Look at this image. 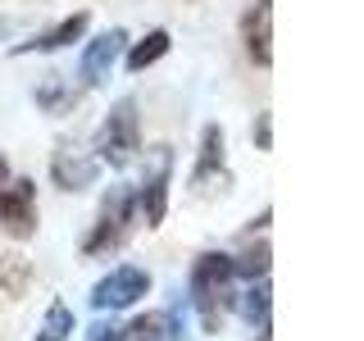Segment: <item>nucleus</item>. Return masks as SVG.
I'll list each match as a JSON object with an SVG mask.
<instances>
[{
  "label": "nucleus",
  "mask_w": 364,
  "mask_h": 341,
  "mask_svg": "<svg viewBox=\"0 0 364 341\" xmlns=\"http://www.w3.org/2000/svg\"><path fill=\"white\" fill-rule=\"evenodd\" d=\"M228 282H232V255H219V250L196 255V264H191V305H196L205 332L219 328V305H223Z\"/></svg>",
  "instance_id": "f257e3e1"
},
{
  "label": "nucleus",
  "mask_w": 364,
  "mask_h": 341,
  "mask_svg": "<svg viewBox=\"0 0 364 341\" xmlns=\"http://www.w3.org/2000/svg\"><path fill=\"white\" fill-rule=\"evenodd\" d=\"M132 219H136V196L128 187H114L105 205H100V219L96 227H91V237L82 242L87 255H105V250H119L123 242H128V232H132Z\"/></svg>",
  "instance_id": "f03ea898"
},
{
  "label": "nucleus",
  "mask_w": 364,
  "mask_h": 341,
  "mask_svg": "<svg viewBox=\"0 0 364 341\" xmlns=\"http://www.w3.org/2000/svg\"><path fill=\"white\" fill-rule=\"evenodd\" d=\"M96 151L114 168H123V164L136 159V151H141V128H136V105L132 100H119V105L109 109V119L100 123V132H96Z\"/></svg>",
  "instance_id": "7ed1b4c3"
},
{
  "label": "nucleus",
  "mask_w": 364,
  "mask_h": 341,
  "mask_svg": "<svg viewBox=\"0 0 364 341\" xmlns=\"http://www.w3.org/2000/svg\"><path fill=\"white\" fill-rule=\"evenodd\" d=\"M168 178H173V151H168V146H155V151H151V168H146V178H141V191H136V205H141V214H146V227L164 223Z\"/></svg>",
  "instance_id": "20e7f679"
},
{
  "label": "nucleus",
  "mask_w": 364,
  "mask_h": 341,
  "mask_svg": "<svg viewBox=\"0 0 364 341\" xmlns=\"http://www.w3.org/2000/svg\"><path fill=\"white\" fill-rule=\"evenodd\" d=\"M0 232L18 237V242H28L37 232V187L28 178L0 187Z\"/></svg>",
  "instance_id": "39448f33"
},
{
  "label": "nucleus",
  "mask_w": 364,
  "mask_h": 341,
  "mask_svg": "<svg viewBox=\"0 0 364 341\" xmlns=\"http://www.w3.org/2000/svg\"><path fill=\"white\" fill-rule=\"evenodd\" d=\"M146 291H151V273L123 264V269H114L109 278H100L96 287H91V305H96V310H128Z\"/></svg>",
  "instance_id": "423d86ee"
},
{
  "label": "nucleus",
  "mask_w": 364,
  "mask_h": 341,
  "mask_svg": "<svg viewBox=\"0 0 364 341\" xmlns=\"http://www.w3.org/2000/svg\"><path fill=\"white\" fill-rule=\"evenodd\" d=\"M123 41H128L123 28H114V32H105V37H96V41H87V50H82V82L87 87H100L114 73V64H119V55H123Z\"/></svg>",
  "instance_id": "0eeeda50"
},
{
  "label": "nucleus",
  "mask_w": 364,
  "mask_h": 341,
  "mask_svg": "<svg viewBox=\"0 0 364 341\" xmlns=\"http://www.w3.org/2000/svg\"><path fill=\"white\" fill-rule=\"evenodd\" d=\"M242 41H246L250 60L269 68V60H273V0H255V5L246 9V18H242Z\"/></svg>",
  "instance_id": "6e6552de"
},
{
  "label": "nucleus",
  "mask_w": 364,
  "mask_h": 341,
  "mask_svg": "<svg viewBox=\"0 0 364 341\" xmlns=\"http://www.w3.org/2000/svg\"><path fill=\"white\" fill-rule=\"evenodd\" d=\"M50 178L60 182L64 191H82V187H91V182H96V159L82 155L77 146H60V151H55V159H50Z\"/></svg>",
  "instance_id": "1a4fd4ad"
},
{
  "label": "nucleus",
  "mask_w": 364,
  "mask_h": 341,
  "mask_svg": "<svg viewBox=\"0 0 364 341\" xmlns=\"http://www.w3.org/2000/svg\"><path fill=\"white\" fill-rule=\"evenodd\" d=\"M87 32V9H77V14H68V18H60L50 32H41V37H32V41H23V45H14L18 55H28V50H60V45H68V41H77Z\"/></svg>",
  "instance_id": "9d476101"
},
{
  "label": "nucleus",
  "mask_w": 364,
  "mask_h": 341,
  "mask_svg": "<svg viewBox=\"0 0 364 341\" xmlns=\"http://www.w3.org/2000/svg\"><path fill=\"white\" fill-rule=\"evenodd\" d=\"M123 332H132V341H182V328H178V314L173 310L141 314L132 328H123Z\"/></svg>",
  "instance_id": "9b49d317"
},
{
  "label": "nucleus",
  "mask_w": 364,
  "mask_h": 341,
  "mask_svg": "<svg viewBox=\"0 0 364 341\" xmlns=\"http://www.w3.org/2000/svg\"><path fill=\"white\" fill-rule=\"evenodd\" d=\"M214 173H223V128H205V136H200V159H196V173H191V182L196 187H205Z\"/></svg>",
  "instance_id": "f8f14e48"
},
{
  "label": "nucleus",
  "mask_w": 364,
  "mask_h": 341,
  "mask_svg": "<svg viewBox=\"0 0 364 341\" xmlns=\"http://www.w3.org/2000/svg\"><path fill=\"white\" fill-rule=\"evenodd\" d=\"M164 50H168V32H164V28L146 32V41H136L132 50H128V68H132V73H141V68H151Z\"/></svg>",
  "instance_id": "ddd939ff"
},
{
  "label": "nucleus",
  "mask_w": 364,
  "mask_h": 341,
  "mask_svg": "<svg viewBox=\"0 0 364 341\" xmlns=\"http://www.w3.org/2000/svg\"><path fill=\"white\" fill-rule=\"evenodd\" d=\"M68 332H73V310H68L64 301H55L50 310H46V323H41V332L32 337V341H68Z\"/></svg>",
  "instance_id": "4468645a"
},
{
  "label": "nucleus",
  "mask_w": 364,
  "mask_h": 341,
  "mask_svg": "<svg viewBox=\"0 0 364 341\" xmlns=\"http://www.w3.org/2000/svg\"><path fill=\"white\" fill-rule=\"evenodd\" d=\"M23 282H28V264L18 255H5L0 259V291L5 296H23Z\"/></svg>",
  "instance_id": "2eb2a0df"
},
{
  "label": "nucleus",
  "mask_w": 364,
  "mask_h": 341,
  "mask_svg": "<svg viewBox=\"0 0 364 341\" xmlns=\"http://www.w3.org/2000/svg\"><path fill=\"white\" fill-rule=\"evenodd\" d=\"M37 100H41V105H50V109H68V105H73V91H64V82H60V73H50V77H46V82H41V91H37Z\"/></svg>",
  "instance_id": "dca6fc26"
},
{
  "label": "nucleus",
  "mask_w": 364,
  "mask_h": 341,
  "mask_svg": "<svg viewBox=\"0 0 364 341\" xmlns=\"http://www.w3.org/2000/svg\"><path fill=\"white\" fill-rule=\"evenodd\" d=\"M242 314L250 318V323L259 318V328L269 323V282H259L255 291H246V296H242Z\"/></svg>",
  "instance_id": "f3484780"
},
{
  "label": "nucleus",
  "mask_w": 364,
  "mask_h": 341,
  "mask_svg": "<svg viewBox=\"0 0 364 341\" xmlns=\"http://www.w3.org/2000/svg\"><path fill=\"white\" fill-rule=\"evenodd\" d=\"M232 273H246V278H264L269 273V246H259V250H246L242 259H232Z\"/></svg>",
  "instance_id": "a211bd4d"
},
{
  "label": "nucleus",
  "mask_w": 364,
  "mask_h": 341,
  "mask_svg": "<svg viewBox=\"0 0 364 341\" xmlns=\"http://www.w3.org/2000/svg\"><path fill=\"white\" fill-rule=\"evenodd\" d=\"M87 341H123V328L119 323H96V328H87Z\"/></svg>",
  "instance_id": "6ab92c4d"
},
{
  "label": "nucleus",
  "mask_w": 364,
  "mask_h": 341,
  "mask_svg": "<svg viewBox=\"0 0 364 341\" xmlns=\"http://www.w3.org/2000/svg\"><path fill=\"white\" fill-rule=\"evenodd\" d=\"M255 141H259V151H269V114H259V123H255Z\"/></svg>",
  "instance_id": "aec40b11"
},
{
  "label": "nucleus",
  "mask_w": 364,
  "mask_h": 341,
  "mask_svg": "<svg viewBox=\"0 0 364 341\" xmlns=\"http://www.w3.org/2000/svg\"><path fill=\"white\" fill-rule=\"evenodd\" d=\"M5 173H9V164H5V155H0V182H5Z\"/></svg>",
  "instance_id": "412c9836"
}]
</instances>
